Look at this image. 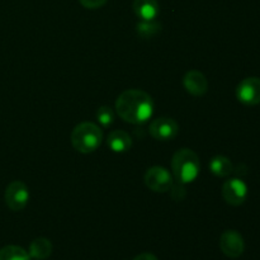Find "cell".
Segmentation results:
<instances>
[{"instance_id":"7c38bea8","label":"cell","mask_w":260,"mask_h":260,"mask_svg":"<svg viewBox=\"0 0 260 260\" xmlns=\"http://www.w3.org/2000/svg\"><path fill=\"white\" fill-rule=\"evenodd\" d=\"M107 144L108 147L114 152H127L132 147V139L126 131L122 129H116L109 134L108 139H107Z\"/></svg>"},{"instance_id":"7a4b0ae2","label":"cell","mask_w":260,"mask_h":260,"mask_svg":"<svg viewBox=\"0 0 260 260\" xmlns=\"http://www.w3.org/2000/svg\"><path fill=\"white\" fill-rule=\"evenodd\" d=\"M172 170L175 180L180 184H188L197 179L200 175V157L193 150L179 149L172 160Z\"/></svg>"},{"instance_id":"52a82bcc","label":"cell","mask_w":260,"mask_h":260,"mask_svg":"<svg viewBox=\"0 0 260 260\" xmlns=\"http://www.w3.org/2000/svg\"><path fill=\"white\" fill-rule=\"evenodd\" d=\"M236 96L245 106L260 104V78L251 76L240 81L236 88Z\"/></svg>"},{"instance_id":"e0dca14e","label":"cell","mask_w":260,"mask_h":260,"mask_svg":"<svg viewBox=\"0 0 260 260\" xmlns=\"http://www.w3.org/2000/svg\"><path fill=\"white\" fill-rule=\"evenodd\" d=\"M96 119L99 121V123L104 127H108L113 123L114 121V113L113 109L111 107L103 106L96 111Z\"/></svg>"},{"instance_id":"ac0fdd59","label":"cell","mask_w":260,"mask_h":260,"mask_svg":"<svg viewBox=\"0 0 260 260\" xmlns=\"http://www.w3.org/2000/svg\"><path fill=\"white\" fill-rule=\"evenodd\" d=\"M108 0H79L81 5L86 9H98V8L103 7Z\"/></svg>"},{"instance_id":"ba28073f","label":"cell","mask_w":260,"mask_h":260,"mask_svg":"<svg viewBox=\"0 0 260 260\" xmlns=\"http://www.w3.org/2000/svg\"><path fill=\"white\" fill-rule=\"evenodd\" d=\"M149 132L155 140L157 141H170L175 139V136L179 132V126L173 118L161 117L156 118L150 123Z\"/></svg>"},{"instance_id":"3957f363","label":"cell","mask_w":260,"mask_h":260,"mask_svg":"<svg viewBox=\"0 0 260 260\" xmlns=\"http://www.w3.org/2000/svg\"><path fill=\"white\" fill-rule=\"evenodd\" d=\"M103 140V132L91 122L79 123L71 132V142L76 151L81 154H90L98 150Z\"/></svg>"},{"instance_id":"6da1fadb","label":"cell","mask_w":260,"mask_h":260,"mask_svg":"<svg viewBox=\"0 0 260 260\" xmlns=\"http://www.w3.org/2000/svg\"><path fill=\"white\" fill-rule=\"evenodd\" d=\"M116 111L124 122L142 124L154 113V101L146 91L128 89L122 91L116 101Z\"/></svg>"},{"instance_id":"2e32d148","label":"cell","mask_w":260,"mask_h":260,"mask_svg":"<svg viewBox=\"0 0 260 260\" xmlns=\"http://www.w3.org/2000/svg\"><path fill=\"white\" fill-rule=\"evenodd\" d=\"M161 29V24L156 20H140L136 25V30L141 37L149 38L155 36Z\"/></svg>"},{"instance_id":"4fadbf2b","label":"cell","mask_w":260,"mask_h":260,"mask_svg":"<svg viewBox=\"0 0 260 260\" xmlns=\"http://www.w3.org/2000/svg\"><path fill=\"white\" fill-rule=\"evenodd\" d=\"M52 254V243L46 238H37L30 243L29 256L37 260H45Z\"/></svg>"},{"instance_id":"8992f818","label":"cell","mask_w":260,"mask_h":260,"mask_svg":"<svg viewBox=\"0 0 260 260\" xmlns=\"http://www.w3.org/2000/svg\"><path fill=\"white\" fill-rule=\"evenodd\" d=\"M222 197L230 206H240L248 197V185L239 178H231L222 185Z\"/></svg>"},{"instance_id":"8fae6325","label":"cell","mask_w":260,"mask_h":260,"mask_svg":"<svg viewBox=\"0 0 260 260\" xmlns=\"http://www.w3.org/2000/svg\"><path fill=\"white\" fill-rule=\"evenodd\" d=\"M132 8L141 20H154L160 12L157 0H134Z\"/></svg>"},{"instance_id":"9a60e30c","label":"cell","mask_w":260,"mask_h":260,"mask_svg":"<svg viewBox=\"0 0 260 260\" xmlns=\"http://www.w3.org/2000/svg\"><path fill=\"white\" fill-rule=\"evenodd\" d=\"M0 260H30V256L20 246L8 245L0 249Z\"/></svg>"},{"instance_id":"d6986e66","label":"cell","mask_w":260,"mask_h":260,"mask_svg":"<svg viewBox=\"0 0 260 260\" xmlns=\"http://www.w3.org/2000/svg\"><path fill=\"white\" fill-rule=\"evenodd\" d=\"M132 260H157L156 256L151 253H142L140 255H137L136 258H134Z\"/></svg>"},{"instance_id":"277c9868","label":"cell","mask_w":260,"mask_h":260,"mask_svg":"<svg viewBox=\"0 0 260 260\" xmlns=\"http://www.w3.org/2000/svg\"><path fill=\"white\" fill-rule=\"evenodd\" d=\"M145 184L156 193L169 192L174 185V179L169 170L164 167H151L145 174Z\"/></svg>"},{"instance_id":"9c48e42d","label":"cell","mask_w":260,"mask_h":260,"mask_svg":"<svg viewBox=\"0 0 260 260\" xmlns=\"http://www.w3.org/2000/svg\"><path fill=\"white\" fill-rule=\"evenodd\" d=\"M220 249L229 258H239L245 249L243 236L235 230L225 231L220 238Z\"/></svg>"},{"instance_id":"5bb4252c","label":"cell","mask_w":260,"mask_h":260,"mask_svg":"<svg viewBox=\"0 0 260 260\" xmlns=\"http://www.w3.org/2000/svg\"><path fill=\"white\" fill-rule=\"evenodd\" d=\"M208 168H210L212 174L220 178L229 177L234 172V165L231 160L229 157L222 156V155H217V156L212 157L210 164H208Z\"/></svg>"},{"instance_id":"30bf717a","label":"cell","mask_w":260,"mask_h":260,"mask_svg":"<svg viewBox=\"0 0 260 260\" xmlns=\"http://www.w3.org/2000/svg\"><path fill=\"white\" fill-rule=\"evenodd\" d=\"M183 85L189 94L194 96H201L207 93L208 81L201 71L190 70L183 78Z\"/></svg>"},{"instance_id":"5b68a950","label":"cell","mask_w":260,"mask_h":260,"mask_svg":"<svg viewBox=\"0 0 260 260\" xmlns=\"http://www.w3.org/2000/svg\"><path fill=\"white\" fill-rule=\"evenodd\" d=\"M5 203L14 212L22 211L29 201V190L28 187L20 180H14L5 189Z\"/></svg>"}]
</instances>
